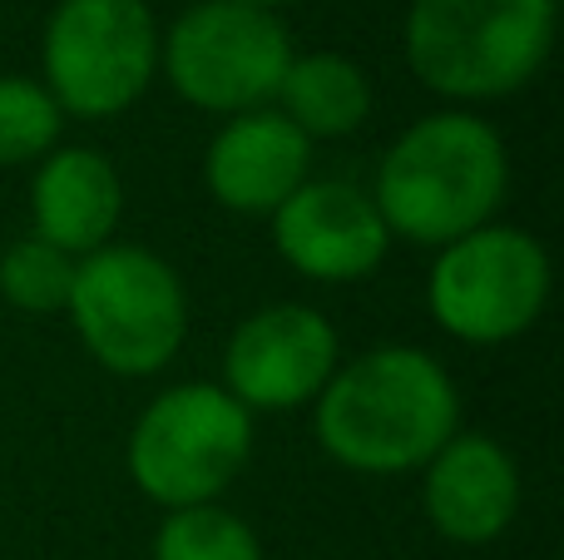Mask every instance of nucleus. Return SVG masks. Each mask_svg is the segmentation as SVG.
Returning a JSON list of instances; mask_svg holds the SVG:
<instances>
[{"mask_svg":"<svg viewBox=\"0 0 564 560\" xmlns=\"http://www.w3.org/2000/svg\"><path fill=\"white\" fill-rule=\"evenodd\" d=\"M307 412L317 446L341 472L406 476L460 432V387L436 353L381 343L341 357Z\"/></svg>","mask_w":564,"mask_h":560,"instance_id":"f257e3e1","label":"nucleus"},{"mask_svg":"<svg viewBox=\"0 0 564 560\" xmlns=\"http://www.w3.org/2000/svg\"><path fill=\"white\" fill-rule=\"evenodd\" d=\"M367 194L391 244L406 238L436 254L496 224L510 194V149L476 109H431L387 144Z\"/></svg>","mask_w":564,"mask_h":560,"instance_id":"f03ea898","label":"nucleus"},{"mask_svg":"<svg viewBox=\"0 0 564 560\" xmlns=\"http://www.w3.org/2000/svg\"><path fill=\"white\" fill-rule=\"evenodd\" d=\"M560 0H411L406 69L456 109L510 99L545 69Z\"/></svg>","mask_w":564,"mask_h":560,"instance_id":"7ed1b4c3","label":"nucleus"},{"mask_svg":"<svg viewBox=\"0 0 564 560\" xmlns=\"http://www.w3.org/2000/svg\"><path fill=\"white\" fill-rule=\"evenodd\" d=\"M65 317L89 363L115 377L169 373L188 343V288L169 258L144 244H105L75 263Z\"/></svg>","mask_w":564,"mask_h":560,"instance_id":"20e7f679","label":"nucleus"},{"mask_svg":"<svg viewBox=\"0 0 564 560\" xmlns=\"http://www.w3.org/2000/svg\"><path fill=\"white\" fill-rule=\"evenodd\" d=\"M253 462V417L218 383H174L139 412L124 446L129 482L159 511L214 506Z\"/></svg>","mask_w":564,"mask_h":560,"instance_id":"39448f33","label":"nucleus"},{"mask_svg":"<svg viewBox=\"0 0 564 560\" xmlns=\"http://www.w3.org/2000/svg\"><path fill=\"white\" fill-rule=\"evenodd\" d=\"M149 0H59L40 30V85L65 119H119L159 79Z\"/></svg>","mask_w":564,"mask_h":560,"instance_id":"423d86ee","label":"nucleus"},{"mask_svg":"<svg viewBox=\"0 0 564 560\" xmlns=\"http://www.w3.org/2000/svg\"><path fill=\"white\" fill-rule=\"evenodd\" d=\"M555 268L530 228L486 224L436 248L426 268V313L466 347H506L545 317Z\"/></svg>","mask_w":564,"mask_h":560,"instance_id":"0eeeda50","label":"nucleus"},{"mask_svg":"<svg viewBox=\"0 0 564 560\" xmlns=\"http://www.w3.org/2000/svg\"><path fill=\"white\" fill-rule=\"evenodd\" d=\"M292 35L278 10L238 0H194L159 35V75L184 105L204 115H248L278 99L292 65Z\"/></svg>","mask_w":564,"mask_h":560,"instance_id":"6e6552de","label":"nucleus"},{"mask_svg":"<svg viewBox=\"0 0 564 560\" xmlns=\"http://www.w3.org/2000/svg\"><path fill=\"white\" fill-rule=\"evenodd\" d=\"M341 363V337L312 303H268L224 343V392L258 412H302L322 397Z\"/></svg>","mask_w":564,"mask_h":560,"instance_id":"1a4fd4ad","label":"nucleus"},{"mask_svg":"<svg viewBox=\"0 0 564 560\" xmlns=\"http://www.w3.org/2000/svg\"><path fill=\"white\" fill-rule=\"evenodd\" d=\"M268 228L282 263L322 288L367 283L391 254V234L377 204L351 179H307L268 218Z\"/></svg>","mask_w":564,"mask_h":560,"instance_id":"9d476101","label":"nucleus"},{"mask_svg":"<svg viewBox=\"0 0 564 560\" xmlns=\"http://www.w3.org/2000/svg\"><path fill=\"white\" fill-rule=\"evenodd\" d=\"M525 502L520 462L500 437L456 432L421 466V511L451 546H490L516 526Z\"/></svg>","mask_w":564,"mask_h":560,"instance_id":"9b49d317","label":"nucleus"},{"mask_svg":"<svg viewBox=\"0 0 564 560\" xmlns=\"http://www.w3.org/2000/svg\"><path fill=\"white\" fill-rule=\"evenodd\" d=\"M307 179L312 139L278 105L224 119L204 149L208 198L238 218H273Z\"/></svg>","mask_w":564,"mask_h":560,"instance_id":"f8f14e48","label":"nucleus"},{"mask_svg":"<svg viewBox=\"0 0 564 560\" xmlns=\"http://www.w3.org/2000/svg\"><path fill=\"white\" fill-rule=\"evenodd\" d=\"M124 179L95 144H55L30 169V234L69 258L119 244Z\"/></svg>","mask_w":564,"mask_h":560,"instance_id":"ddd939ff","label":"nucleus"},{"mask_svg":"<svg viewBox=\"0 0 564 560\" xmlns=\"http://www.w3.org/2000/svg\"><path fill=\"white\" fill-rule=\"evenodd\" d=\"M273 105L317 144V139L357 134L371 119L377 89H371V75L351 55H341V50H307V55H292Z\"/></svg>","mask_w":564,"mask_h":560,"instance_id":"4468645a","label":"nucleus"},{"mask_svg":"<svg viewBox=\"0 0 564 560\" xmlns=\"http://www.w3.org/2000/svg\"><path fill=\"white\" fill-rule=\"evenodd\" d=\"M149 560H263V541L238 511L224 502L188 506V511H164Z\"/></svg>","mask_w":564,"mask_h":560,"instance_id":"2eb2a0df","label":"nucleus"},{"mask_svg":"<svg viewBox=\"0 0 564 560\" xmlns=\"http://www.w3.org/2000/svg\"><path fill=\"white\" fill-rule=\"evenodd\" d=\"M75 263L79 258L59 254L35 234L15 238L0 248V298L25 317L65 313L69 288H75Z\"/></svg>","mask_w":564,"mask_h":560,"instance_id":"dca6fc26","label":"nucleus"},{"mask_svg":"<svg viewBox=\"0 0 564 560\" xmlns=\"http://www.w3.org/2000/svg\"><path fill=\"white\" fill-rule=\"evenodd\" d=\"M65 134V115L35 75H0V169H35Z\"/></svg>","mask_w":564,"mask_h":560,"instance_id":"f3484780","label":"nucleus"},{"mask_svg":"<svg viewBox=\"0 0 564 560\" xmlns=\"http://www.w3.org/2000/svg\"><path fill=\"white\" fill-rule=\"evenodd\" d=\"M238 6H258V10H282V6H292V0H238Z\"/></svg>","mask_w":564,"mask_h":560,"instance_id":"a211bd4d","label":"nucleus"}]
</instances>
